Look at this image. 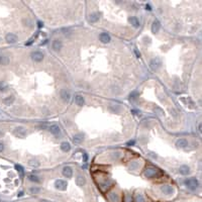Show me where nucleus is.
Masks as SVG:
<instances>
[{"mask_svg":"<svg viewBox=\"0 0 202 202\" xmlns=\"http://www.w3.org/2000/svg\"><path fill=\"white\" fill-rule=\"evenodd\" d=\"M160 28H161V24H160V22L159 21H154L153 22V24H152V31L154 32V33H157L159 30H160Z\"/></svg>","mask_w":202,"mask_h":202,"instance_id":"nucleus-20","label":"nucleus"},{"mask_svg":"<svg viewBox=\"0 0 202 202\" xmlns=\"http://www.w3.org/2000/svg\"><path fill=\"white\" fill-rule=\"evenodd\" d=\"M13 101H14V96L13 95H10V96H8V97L3 99V103L5 105H10V104L13 103Z\"/></svg>","mask_w":202,"mask_h":202,"instance_id":"nucleus-25","label":"nucleus"},{"mask_svg":"<svg viewBox=\"0 0 202 202\" xmlns=\"http://www.w3.org/2000/svg\"><path fill=\"white\" fill-rule=\"evenodd\" d=\"M3 150H4V146H3L2 143H0V153H1Z\"/></svg>","mask_w":202,"mask_h":202,"instance_id":"nucleus-37","label":"nucleus"},{"mask_svg":"<svg viewBox=\"0 0 202 202\" xmlns=\"http://www.w3.org/2000/svg\"><path fill=\"white\" fill-rule=\"evenodd\" d=\"M179 172H180L182 175L186 176V175H188V174L190 173V168H189L187 165H182V166L179 168Z\"/></svg>","mask_w":202,"mask_h":202,"instance_id":"nucleus-16","label":"nucleus"},{"mask_svg":"<svg viewBox=\"0 0 202 202\" xmlns=\"http://www.w3.org/2000/svg\"><path fill=\"white\" fill-rule=\"evenodd\" d=\"M109 110H111L112 112H119L121 110V107L117 104H111L109 105Z\"/></svg>","mask_w":202,"mask_h":202,"instance_id":"nucleus-26","label":"nucleus"},{"mask_svg":"<svg viewBox=\"0 0 202 202\" xmlns=\"http://www.w3.org/2000/svg\"><path fill=\"white\" fill-rule=\"evenodd\" d=\"M52 48H53V50L55 52H60L61 49L63 48V44H62V42L60 39H55L53 42V44H52Z\"/></svg>","mask_w":202,"mask_h":202,"instance_id":"nucleus-6","label":"nucleus"},{"mask_svg":"<svg viewBox=\"0 0 202 202\" xmlns=\"http://www.w3.org/2000/svg\"><path fill=\"white\" fill-rule=\"evenodd\" d=\"M134 201H136V202H146V200H145V198H144V196H143L142 194H138V195L136 196V199H134Z\"/></svg>","mask_w":202,"mask_h":202,"instance_id":"nucleus-29","label":"nucleus"},{"mask_svg":"<svg viewBox=\"0 0 202 202\" xmlns=\"http://www.w3.org/2000/svg\"><path fill=\"white\" fill-rule=\"evenodd\" d=\"M39 191H41V189H39L38 187H31V188H29V192H30V193H33V194L39 193Z\"/></svg>","mask_w":202,"mask_h":202,"instance_id":"nucleus-32","label":"nucleus"},{"mask_svg":"<svg viewBox=\"0 0 202 202\" xmlns=\"http://www.w3.org/2000/svg\"><path fill=\"white\" fill-rule=\"evenodd\" d=\"M198 129H199V131H201V124H199V126H198Z\"/></svg>","mask_w":202,"mask_h":202,"instance_id":"nucleus-41","label":"nucleus"},{"mask_svg":"<svg viewBox=\"0 0 202 202\" xmlns=\"http://www.w3.org/2000/svg\"><path fill=\"white\" fill-rule=\"evenodd\" d=\"M83 160H84V162H86V161L88 160V156H87V154H83Z\"/></svg>","mask_w":202,"mask_h":202,"instance_id":"nucleus-36","label":"nucleus"},{"mask_svg":"<svg viewBox=\"0 0 202 202\" xmlns=\"http://www.w3.org/2000/svg\"><path fill=\"white\" fill-rule=\"evenodd\" d=\"M161 65H162V62H161V60H160L159 58H154V59H152L151 62H150V66H151V68H152L154 71L158 70L160 67H161Z\"/></svg>","mask_w":202,"mask_h":202,"instance_id":"nucleus-3","label":"nucleus"},{"mask_svg":"<svg viewBox=\"0 0 202 202\" xmlns=\"http://www.w3.org/2000/svg\"><path fill=\"white\" fill-rule=\"evenodd\" d=\"M5 39H6V42H7L8 44H14V43H16V41H17V35L14 34V33H12V32H9V33L6 34Z\"/></svg>","mask_w":202,"mask_h":202,"instance_id":"nucleus-5","label":"nucleus"},{"mask_svg":"<svg viewBox=\"0 0 202 202\" xmlns=\"http://www.w3.org/2000/svg\"><path fill=\"white\" fill-rule=\"evenodd\" d=\"M56 188L59 189V190H62V191L66 190V188H67V182L64 181V180H57L56 181Z\"/></svg>","mask_w":202,"mask_h":202,"instance_id":"nucleus-8","label":"nucleus"},{"mask_svg":"<svg viewBox=\"0 0 202 202\" xmlns=\"http://www.w3.org/2000/svg\"><path fill=\"white\" fill-rule=\"evenodd\" d=\"M129 168H130V169H138V168H139V163H137V162H132V163H130Z\"/></svg>","mask_w":202,"mask_h":202,"instance_id":"nucleus-33","label":"nucleus"},{"mask_svg":"<svg viewBox=\"0 0 202 202\" xmlns=\"http://www.w3.org/2000/svg\"><path fill=\"white\" fill-rule=\"evenodd\" d=\"M99 19H100V13H97V12H94V13L90 14V16H89V20L92 23L97 22Z\"/></svg>","mask_w":202,"mask_h":202,"instance_id":"nucleus-15","label":"nucleus"},{"mask_svg":"<svg viewBox=\"0 0 202 202\" xmlns=\"http://www.w3.org/2000/svg\"><path fill=\"white\" fill-rule=\"evenodd\" d=\"M41 202H48L47 200H41Z\"/></svg>","mask_w":202,"mask_h":202,"instance_id":"nucleus-42","label":"nucleus"},{"mask_svg":"<svg viewBox=\"0 0 202 202\" xmlns=\"http://www.w3.org/2000/svg\"><path fill=\"white\" fill-rule=\"evenodd\" d=\"M86 183V179L83 175H78L77 178H76V184L78 186H83L84 184Z\"/></svg>","mask_w":202,"mask_h":202,"instance_id":"nucleus-17","label":"nucleus"},{"mask_svg":"<svg viewBox=\"0 0 202 202\" xmlns=\"http://www.w3.org/2000/svg\"><path fill=\"white\" fill-rule=\"evenodd\" d=\"M28 164H29L31 167H38V166H39V163H38V161H36V160H30V161L28 162Z\"/></svg>","mask_w":202,"mask_h":202,"instance_id":"nucleus-31","label":"nucleus"},{"mask_svg":"<svg viewBox=\"0 0 202 202\" xmlns=\"http://www.w3.org/2000/svg\"><path fill=\"white\" fill-rule=\"evenodd\" d=\"M9 62H10V60H9V58H8V57L0 55V65H3V66H5V65H8V64H9Z\"/></svg>","mask_w":202,"mask_h":202,"instance_id":"nucleus-23","label":"nucleus"},{"mask_svg":"<svg viewBox=\"0 0 202 202\" xmlns=\"http://www.w3.org/2000/svg\"><path fill=\"white\" fill-rule=\"evenodd\" d=\"M31 59L33 62H36V63H39L44 60V54L42 52H38V51H35L33 53H31Z\"/></svg>","mask_w":202,"mask_h":202,"instance_id":"nucleus-4","label":"nucleus"},{"mask_svg":"<svg viewBox=\"0 0 202 202\" xmlns=\"http://www.w3.org/2000/svg\"><path fill=\"white\" fill-rule=\"evenodd\" d=\"M61 150H62L63 152H65V153L69 152V151L71 150V145H70L69 143H67V142H64V143H62V145H61Z\"/></svg>","mask_w":202,"mask_h":202,"instance_id":"nucleus-22","label":"nucleus"},{"mask_svg":"<svg viewBox=\"0 0 202 202\" xmlns=\"http://www.w3.org/2000/svg\"><path fill=\"white\" fill-rule=\"evenodd\" d=\"M110 35L108 34V33H106V32H102V33H100V35H99V41L101 42V43H103V44H108L109 42H110Z\"/></svg>","mask_w":202,"mask_h":202,"instance_id":"nucleus-10","label":"nucleus"},{"mask_svg":"<svg viewBox=\"0 0 202 202\" xmlns=\"http://www.w3.org/2000/svg\"><path fill=\"white\" fill-rule=\"evenodd\" d=\"M133 144H134V141H130V142L127 143V146H132Z\"/></svg>","mask_w":202,"mask_h":202,"instance_id":"nucleus-39","label":"nucleus"},{"mask_svg":"<svg viewBox=\"0 0 202 202\" xmlns=\"http://www.w3.org/2000/svg\"><path fill=\"white\" fill-rule=\"evenodd\" d=\"M161 190H162V192H163L164 194H166V195H171V194L174 193V189H173V187L170 186V185H164V186H162Z\"/></svg>","mask_w":202,"mask_h":202,"instance_id":"nucleus-9","label":"nucleus"},{"mask_svg":"<svg viewBox=\"0 0 202 202\" xmlns=\"http://www.w3.org/2000/svg\"><path fill=\"white\" fill-rule=\"evenodd\" d=\"M108 198L111 202H119V196L117 195V193H114V192H111L108 194Z\"/></svg>","mask_w":202,"mask_h":202,"instance_id":"nucleus-18","label":"nucleus"},{"mask_svg":"<svg viewBox=\"0 0 202 202\" xmlns=\"http://www.w3.org/2000/svg\"><path fill=\"white\" fill-rule=\"evenodd\" d=\"M60 95H61V98H62L64 101H66V102H68V101L70 100V93H69L68 90H66V89L62 90Z\"/></svg>","mask_w":202,"mask_h":202,"instance_id":"nucleus-12","label":"nucleus"},{"mask_svg":"<svg viewBox=\"0 0 202 202\" xmlns=\"http://www.w3.org/2000/svg\"><path fill=\"white\" fill-rule=\"evenodd\" d=\"M75 102H76V104H78L79 106H83L84 103H85V100H84L83 96H81V95H77V96L75 97Z\"/></svg>","mask_w":202,"mask_h":202,"instance_id":"nucleus-24","label":"nucleus"},{"mask_svg":"<svg viewBox=\"0 0 202 202\" xmlns=\"http://www.w3.org/2000/svg\"><path fill=\"white\" fill-rule=\"evenodd\" d=\"M63 175H64L65 177L71 178V177L73 176V170H72V168L69 167V166L64 167V169H63Z\"/></svg>","mask_w":202,"mask_h":202,"instance_id":"nucleus-11","label":"nucleus"},{"mask_svg":"<svg viewBox=\"0 0 202 202\" xmlns=\"http://www.w3.org/2000/svg\"><path fill=\"white\" fill-rule=\"evenodd\" d=\"M185 185L187 186L188 189L194 191L198 187V181L196 178H188L187 180H185Z\"/></svg>","mask_w":202,"mask_h":202,"instance_id":"nucleus-1","label":"nucleus"},{"mask_svg":"<svg viewBox=\"0 0 202 202\" xmlns=\"http://www.w3.org/2000/svg\"><path fill=\"white\" fill-rule=\"evenodd\" d=\"M15 169L17 170V172L20 173V175H23V168L20 165H15Z\"/></svg>","mask_w":202,"mask_h":202,"instance_id":"nucleus-34","label":"nucleus"},{"mask_svg":"<svg viewBox=\"0 0 202 202\" xmlns=\"http://www.w3.org/2000/svg\"><path fill=\"white\" fill-rule=\"evenodd\" d=\"M28 180H30L31 182H34V183H38L41 181L39 178L37 176H35V175H29L28 176Z\"/></svg>","mask_w":202,"mask_h":202,"instance_id":"nucleus-27","label":"nucleus"},{"mask_svg":"<svg viewBox=\"0 0 202 202\" xmlns=\"http://www.w3.org/2000/svg\"><path fill=\"white\" fill-rule=\"evenodd\" d=\"M6 89H7V84L4 82V81H2V82H0V91H6Z\"/></svg>","mask_w":202,"mask_h":202,"instance_id":"nucleus-30","label":"nucleus"},{"mask_svg":"<svg viewBox=\"0 0 202 202\" xmlns=\"http://www.w3.org/2000/svg\"><path fill=\"white\" fill-rule=\"evenodd\" d=\"M50 132L55 134V136H57V134L60 133V127L58 125H56V124H53V125L50 126Z\"/></svg>","mask_w":202,"mask_h":202,"instance_id":"nucleus-21","label":"nucleus"},{"mask_svg":"<svg viewBox=\"0 0 202 202\" xmlns=\"http://www.w3.org/2000/svg\"><path fill=\"white\" fill-rule=\"evenodd\" d=\"M128 21H129V23H130L132 26H134V27H139V26H140V21H139L138 17H136V16H130V17L128 18Z\"/></svg>","mask_w":202,"mask_h":202,"instance_id":"nucleus-14","label":"nucleus"},{"mask_svg":"<svg viewBox=\"0 0 202 202\" xmlns=\"http://www.w3.org/2000/svg\"><path fill=\"white\" fill-rule=\"evenodd\" d=\"M138 97H139V92L137 91H133L129 94V100H136Z\"/></svg>","mask_w":202,"mask_h":202,"instance_id":"nucleus-28","label":"nucleus"},{"mask_svg":"<svg viewBox=\"0 0 202 202\" xmlns=\"http://www.w3.org/2000/svg\"><path fill=\"white\" fill-rule=\"evenodd\" d=\"M73 141H74L75 144H81L84 141V136L82 133H78V134H76V136H74Z\"/></svg>","mask_w":202,"mask_h":202,"instance_id":"nucleus-19","label":"nucleus"},{"mask_svg":"<svg viewBox=\"0 0 202 202\" xmlns=\"http://www.w3.org/2000/svg\"><path fill=\"white\" fill-rule=\"evenodd\" d=\"M134 54H136V56H137L138 58H140V57H141V53H140V52H139V51H138L137 49L134 50Z\"/></svg>","mask_w":202,"mask_h":202,"instance_id":"nucleus-35","label":"nucleus"},{"mask_svg":"<svg viewBox=\"0 0 202 202\" xmlns=\"http://www.w3.org/2000/svg\"><path fill=\"white\" fill-rule=\"evenodd\" d=\"M187 145H188V142H187L185 139H179V140L176 142V146H177V148H180V149L186 148Z\"/></svg>","mask_w":202,"mask_h":202,"instance_id":"nucleus-13","label":"nucleus"},{"mask_svg":"<svg viewBox=\"0 0 202 202\" xmlns=\"http://www.w3.org/2000/svg\"><path fill=\"white\" fill-rule=\"evenodd\" d=\"M13 133L15 134L16 137H18V138H24L26 136V129L23 126H17L13 130Z\"/></svg>","mask_w":202,"mask_h":202,"instance_id":"nucleus-2","label":"nucleus"},{"mask_svg":"<svg viewBox=\"0 0 202 202\" xmlns=\"http://www.w3.org/2000/svg\"><path fill=\"white\" fill-rule=\"evenodd\" d=\"M37 25H38V27H39V28H41V27H43V26H44V24H43V22H41V21H38V22H37Z\"/></svg>","mask_w":202,"mask_h":202,"instance_id":"nucleus-38","label":"nucleus"},{"mask_svg":"<svg viewBox=\"0 0 202 202\" xmlns=\"http://www.w3.org/2000/svg\"><path fill=\"white\" fill-rule=\"evenodd\" d=\"M157 175V170L155 168H147V170L145 171V176L148 178H153Z\"/></svg>","mask_w":202,"mask_h":202,"instance_id":"nucleus-7","label":"nucleus"},{"mask_svg":"<svg viewBox=\"0 0 202 202\" xmlns=\"http://www.w3.org/2000/svg\"><path fill=\"white\" fill-rule=\"evenodd\" d=\"M146 9L151 10V9H152V8H151V5H150V4H147V5H146Z\"/></svg>","mask_w":202,"mask_h":202,"instance_id":"nucleus-40","label":"nucleus"}]
</instances>
